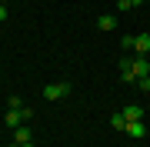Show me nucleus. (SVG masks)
<instances>
[{"instance_id":"nucleus-1","label":"nucleus","mask_w":150,"mask_h":147,"mask_svg":"<svg viewBox=\"0 0 150 147\" xmlns=\"http://www.w3.org/2000/svg\"><path fill=\"white\" fill-rule=\"evenodd\" d=\"M33 114H30V110L27 107H20V110H7V127H13V131H17V127H20V124H27V120H30Z\"/></svg>"},{"instance_id":"nucleus-2","label":"nucleus","mask_w":150,"mask_h":147,"mask_svg":"<svg viewBox=\"0 0 150 147\" xmlns=\"http://www.w3.org/2000/svg\"><path fill=\"white\" fill-rule=\"evenodd\" d=\"M70 94V84H47L43 87V100H60Z\"/></svg>"},{"instance_id":"nucleus-3","label":"nucleus","mask_w":150,"mask_h":147,"mask_svg":"<svg viewBox=\"0 0 150 147\" xmlns=\"http://www.w3.org/2000/svg\"><path fill=\"white\" fill-rule=\"evenodd\" d=\"M123 134H130L134 141H140V137H147V124H144V120H127Z\"/></svg>"},{"instance_id":"nucleus-4","label":"nucleus","mask_w":150,"mask_h":147,"mask_svg":"<svg viewBox=\"0 0 150 147\" xmlns=\"http://www.w3.org/2000/svg\"><path fill=\"white\" fill-rule=\"evenodd\" d=\"M130 74H134V84H137L140 77L150 74V60H147V57H134V70H130Z\"/></svg>"},{"instance_id":"nucleus-5","label":"nucleus","mask_w":150,"mask_h":147,"mask_svg":"<svg viewBox=\"0 0 150 147\" xmlns=\"http://www.w3.org/2000/svg\"><path fill=\"white\" fill-rule=\"evenodd\" d=\"M134 50H137V57H147V54H150V33H137Z\"/></svg>"},{"instance_id":"nucleus-6","label":"nucleus","mask_w":150,"mask_h":147,"mask_svg":"<svg viewBox=\"0 0 150 147\" xmlns=\"http://www.w3.org/2000/svg\"><path fill=\"white\" fill-rule=\"evenodd\" d=\"M123 120H144V107L140 104H127L123 107Z\"/></svg>"},{"instance_id":"nucleus-7","label":"nucleus","mask_w":150,"mask_h":147,"mask_svg":"<svg viewBox=\"0 0 150 147\" xmlns=\"http://www.w3.org/2000/svg\"><path fill=\"white\" fill-rule=\"evenodd\" d=\"M130 70H134V57H123V60H120V77L134 84V74H130Z\"/></svg>"},{"instance_id":"nucleus-8","label":"nucleus","mask_w":150,"mask_h":147,"mask_svg":"<svg viewBox=\"0 0 150 147\" xmlns=\"http://www.w3.org/2000/svg\"><path fill=\"white\" fill-rule=\"evenodd\" d=\"M30 141H33L30 127H17V131H13V144H30Z\"/></svg>"},{"instance_id":"nucleus-9","label":"nucleus","mask_w":150,"mask_h":147,"mask_svg":"<svg viewBox=\"0 0 150 147\" xmlns=\"http://www.w3.org/2000/svg\"><path fill=\"white\" fill-rule=\"evenodd\" d=\"M97 27H100V30H113V27H117V17H113V13H103L100 20H97Z\"/></svg>"},{"instance_id":"nucleus-10","label":"nucleus","mask_w":150,"mask_h":147,"mask_svg":"<svg viewBox=\"0 0 150 147\" xmlns=\"http://www.w3.org/2000/svg\"><path fill=\"white\" fill-rule=\"evenodd\" d=\"M110 127H117V131H123V127H127V120H123V114H113V117H110Z\"/></svg>"},{"instance_id":"nucleus-11","label":"nucleus","mask_w":150,"mask_h":147,"mask_svg":"<svg viewBox=\"0 0 150 147\" xmlns=\"http://www.w3.org/2000/svg\"><path fill=\"white\" fill-rule=\"evenodd\" d=\"M137 87L144 90V94H150V74H147V77H140V80H137Z\"/></svg>"},{"instance_id":"nucleus-12","label":"nucleus","mask_w":150,"mask_h":147,"mask_svg":"<svg viewBox=\"0 0 150 147\" xmlns=\"http://www.w3.org/2000/svg\"><path fill=\"white\" fill-rule=\"evenodd\" d=\"M134 44H137V37H134V33H127V37H123V50H134Z\"/></svg>"},{"instance_id":"nucleus-13","label":"nucleus","mask_w":150,"mask_h":147,"mask_svg":"<svg viewBox=\"0 0 150 147\" xmlns=\"http://www.w3.org/2000/svg\"><path fill=\"white\" fill-rule=\"evenodd\" d=\"M7 104H10V110H20V107H23V100H20V97H17V94H13V97H10V100H7Z\"/></svg>"},{"instance_id":"nucleus-14","label":"nucleus","mask_w":150,"mask_h":147,"mask_svg":"<svg viewBox=\"0 0 150 147\" xmlns=\"http://www.w3.org/2000/svg\"><path fill=\"white\" fill-rule=\"evenodd\" d=\"M130 7H134L130 0H117V10H130Z\"/></svg>"},{"instance_id":"nucleus-15","label":"nucleus","mask_w":150,"mask_h":147,"mask_svg":"<svg viewBox=\"0 0 150 147\" xmlns=\"http://www.w3.org/2000/svg\"><path fill=\"white\" fill-rule=\"evenodd\" d=\"M0 20H7V7L4 4H0Z\"/></svg>"},{"instance_id":"nucleus-16","label":"nucleus","mask_w":150,"mask_h":147,"mask_svg":"<svg viewBox=\"0 0 150 147\" xmlns=\"http://www.w3.org/2000/svg\"><path fill=\"white\" fill-rule=\"evenodd\" d=\"M130 4H134V7H140V4H144V0H130Z\"/></svg>"}]
</instances>
